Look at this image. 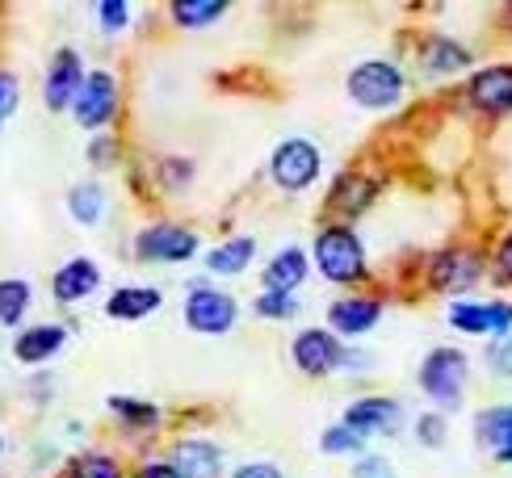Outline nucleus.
Here are the masks:
<instances>
[{"label": "nucleus", "instance_id": "20", "mask_svg": "<svg viewBox=\"0 0 512 478\" xmlns=\"http://www.w3.org/2000/svg\"><path fill=\"white\" fill-rule=\"evenodd\" d=\"M475 441L492 453L496 462L512 466V403L483 407L475 416Z\"/></svg>", "mask_w": 512, "mask_h": 478}, {"label": "nucleus", "instance_id": "27", "mask_svg": "<svg viewBox=\"0 0 512 478\" xmlns=\"http://www.w3.org/2000/svg\"><path fill=\"white\" fill-rule=\"evenodd\" d=\"M34 307V286L26 277H0V328H21Z\"/></svg>", "mask_w": 512, "mask_h": 478}, {"label": "nucleus", "instance_id": "9", "mask_svg": "<svg viewBox=\"0 0 512 478\" xmlns=\"http://www.w3.org/2000/svg\"><path fill=\"white\" fill-rule=\"evenodd\" d=\"M345 353L349 344L332 336L328 328H298L290 340V365L303 378H332L345 369Z\"/></svg>", "mask_w": 512, "mask_h": 478}, {"label": "nucleus", "instance_id": "15", "mask_svg": "<svg viewBox=\"0 0 512 478\" xmlns=\"http://www.w3.org/2000/svg\"><path fill=\"white\" fill-rule=\"evenodd\" d=\"M475 63V51L466 47V42L450 38V34H429L416 47V68L420 76H429V80H445V76H458L466 72Z\"/></svg>", "mask_w": 512, "mask_h": 478}, {"label": "nucleus", "instance_id": "40", "mask_svg": "<svg viewBox=\"0 0 512 478\" xmlns=\"http://www.w3.org/2000/svg\"><path fill=\"white\" fill-rule=\"evenodd\" d=\"M126 478H181L173 466H168V458H143L131 474H126Z\"/></svg>", "mask_w": 512, "mask_h": 478}, {"label": "nucleus", "instance_id": "16", "mask_svg": "<svg viewBox=\"0 0 512 478\" xmlns=\"http://www.w3.org/2000/svg\"><path fill=\"white\" fill-rule=\"evenodd\" d=\"M97 290H101V265L93 256L63 260V265L55 269V277H51V294H55L59 307H76V302L93 298Z\"/></svg>", "mask_w": 512, "mask_h": 478}, {"label": "nucleus", "instance_id": "29", "mask_svg": "<svg viewBox=\"0 0 512 478\" xmlns=\"http://www.w3.org/2000/svg\"><path fill=\"white\" fill-rule=\"evenodd\" d=\"M319 453H328V458H361V453H370V441L336 420L319 432Z\"/></svg>", "mask_w": 512, "mask_h": 478}, {"label": "nucleus", "instance_id": "32", "mask_svg": "<svg viewBox=\"0 0 512 478\" xmlns=\"http://www.w3.org/2000/svg\"><path fill=\"white\" fill-rule=\"evenodd\" d=\"M445 437H450V416L445 411H420L416 416V441L424 449H445Z\"/></svg>", "mask_w": 512, "mask_h": 478}, {"label": "nucleus", "instance_id": "18", "mask_svg": "<svg viewBox=\"0 0 512 478\" xmlns=\"http://www.w3.org/2000/svg\"><path fill=\"white\" fill-rule=\"evenodd\" d=\"M307 277H311V252L298 248V244H286V248H277V252L265 260V269H261V290L298 294Z\"/></svg>", "mask_w": 512, "mask_h": 478}, {"label": "nucleus", "instance_id": "26", "mask_svg": "<svg viewBox=\"0 0 512 478\" xmlns=\"http://www.w3.org/2000/svg\"><path fill=\"white\" fill-rule=\"evenodd\" d=\"M445 319L458 336H492V302H475V298H454L445 307Z\"/></svg>", "mask_w": 512, "mask_h": 478}, {"label": "nucleus", "instance_id": "6", "mask_svg": "<svg viewBox=\"0 0 512 478\" xmlns=\"http://www.w3.org/2000/svg\"><path fill=\"white\" fill-rule=\"evenodd\" d=\"M483 269H487V256L479 248L458 244V248H441L424 260V281H429L433 294L462 298L483 281Z\"/></svg>", "mask_w": 512, "mask_h": 478}, {"label": "nucleus", "instance_id": "28", "mask_svg": "<svg viewBox=\"0 0 512 478\" xmlns=\"http://www.w3.org/2000/svg\"><path fill=\"white\" fill-rule=\"evenodd\" d=\"M63 478H126V466L110 449H84L68 462Z\"/></svg>", "mask_w": 512, "mask_h": 478}, {"label": "nucleus", "instance_id": "11", "mask_svg": "<svg viewBox=\"0 0 512 478\" xmlns=\"http://www.w3.org/2000/svg\"><path fill=\"white\" fill-rule=\"evenodd\" d=\"M340 424L353 428L357 437L378 441V437H395V432L408 424V407L391 395H361L353 403H345L340 411Z\"/></svg>", "mask_w": 512, "mask_h": 478}, {"label": "nucleus", "instance_id": "42", "mask_svg": "<svg viewBox=\"0 0 512 478\" xmlns=\"http://www.w3.org/2000/svg\"><path fill=\"white\" fill-rule=\"evenodd\" d=\"M0 453H5V437H0Z\"/></svg>", "mask_w": 512, "mask_h": 478}, {"label": "nucleus", "instance_id": "8", "mask_svg": "<svg viewBox=\"0 0 512 478\" xmlns=\"http://www.w3.org/2000/svg\"><path fill=\"white\" fill-rule=\"evenodd\" d=\"M122 114V84L110 68H89L80 93L72 101V118L80 130H105Z\"/></svg>", "mask_w": 512, "mask_h": 478}, {"label": "nucleus", "instance_id": "39", "mask_svg": "<svg viewBox=\"0 0 512 478\" xmlns=\"http://www.w3.org/2000/svg\"><path fill=\"white\" fill-rule=\"evenodd\" d=\"M227 478H286L277 462H240Z\"/></svg>", "mask_w": 512, "mask_h": 478}, {"label": "nucleus", "instance_id": "22", "mask_svg": "<svg viewBox=\"0 0 512 478\" xmlns=\"http://www.w3.org/2000/svg\"><path fill=\"white\" fill-rule=\"evenodd\" d=\"M256 260V235H231L206 252V277H244Z\"/></svg>", "mask_w": 512, "mask_h": 478}, {"label": "nucleus", "instance_id": "12", "mask_svg": "<svg viewBox=\"0 0 512 478\" xmlns=\"http://www.w3.org/2000/svg\"><path fill=\"white\" fill-rule=\"evenodd\" d=\"M378 319H382V298L370 294V290H349V294H340L328 302V323L324 328L332 336H340L345 344H357L366 332L378 328Z\"/></svg>", "mask_w": 512, "mask_h": 478}, {"label": "nucleus", "instance_id": "43", "mask_svg": "<svg viewBox=\"0 0 512 478\" xmlns=\"http://www.w3.org/2000/svg\"><path fill=\"white\" fill-rule=\"evenodd\" d=\"M0 478H9V474H0Z\"/></svg>", "mask_w": 512, "mask_h": 478}, {"label": "nucleus", "instance_id": "30", "mask_svg": "<svg viewBox=\"0 0 512 478\" xmlns=\"http://www.w3.org/2000/svg\"><path fill=\"white\" fill-rule=\"evenodd\" d=\"M298 311H303V302L298 294H282V290H261L252 298V315L265 319V323H290Z\"/></svg>", "mask_w": 512, "mask_h": 478}, {"label": "nucleus", "instance_id": "7", "mask_svg": "<svg viewBox=\"0 0 512 478\" xmlns=\"http://www.w3.org/2000/svg\"><path fill=\"white\" fill-rule=\"evenodd\" d=\"M319 172H324V151H319L311 139H282L273 147L269 156V177L282 193H303L319 181Z\"/></svg>", "mask_w": 512, "mask_h": 478}, {"label": "nucleus", "instance_id": "37", "mask_svg": "<svg viewBox=\"0 0 512 478\" xmlns=\"http://www.w3.org/2000/svg\"><path fill=\"white\" fill-rule=\"evenodd\" d=\"M487 369H492L496 378L512 382V336H500L487 344Z\"/></svg>", "mask_w": 512, "mask_h": 478}, {"label": "nucleus", "instance_id": "14", "mask_svg": "<svg viewBox=\"0 0 512 478\" xmlns=\"http://www.w3.org/2000/svg\"><path fill=\"white\" fill-rule=\"evenodd\" d=\"M462 93L471 110L487 118H508L512 114V63H487V68L471 72Z\"/></svg>", "mask_w": 512, "mask_h": 478}, {"label": "nucleus", "instance_id": "13", "mask_svg": "<svg viewBox=\"0 0 512 478\" xmlns=\"http://www.w3.org/2000/svg\"><path fill=\"white\" fill-rule=\"evenodd\" d=\"M84 76H89V68H84L80 51L59 47L47 63V72H42V105H47L51 114H72V101L80 93Z\"/></svg>", "mask_w": 512, "mask_h": 478}, {"label": "nucleus", "instance_id": "33", "mask_svg": "<svg viewBox=\"0 0 512 478\" xmlns=\"http://www.w3.org/2000/svg\"><path fill=\"white\" fill-rule=\"evenodd\" d=\"M97 26L105 38H118L131 30V0H101L97 5Z\"/></svg>", "mask_w": 512, "mask_h": 478}, {"label": "nucleus", "instance_id": "41", "mask_svg": "<svg viewBox=\"0 0 512 478\" xmlns=\"http://www.w3.org/2000/svg\"><path fill=\"white\" fill-rule=\"evenodd\" d=\"M504 26L512 30V5H504Z\"/></svg>", "mask_w": 512, "mask_h": 478}, {"label": "nucleus", "instance_id": "21", "mask_svg": "<svg viewBox=\"0 0 512 478\" xmlns=\"http://www.w3.org/2000/svg\"><path fill=\"white\" fill-rule=\"evenodd\" d=\"M164 307V290L160 286H118L105 298V315L122 319V323H139L147 315H156Z\"/></svg>", "mask_w": 512, "mask_h": 478}, {"label": "nucleus", "instance_id": "23", "mask_svg": "<svg viewBox=\"0 0 512 478\" xmlns=\"http://www.w3.org/2000/svg\"><path fill=\"white\" fill-rule=\"evenodd\" d=\"M105 411L131 432H152L164 424V407L160 403H147V399H135V395H110L105 399Z\"/></svg>", "mask_w": 512, "mask_h": 478}, {"label": "nucleus", "instance_id": "34", "mask_svg": "<svg viewBox=\"0 0 512 478\" xmlns=\"http://www.w3.org/2000/svg\"><path fill=\"white\" fill-rule=\"evenodd\" d=\"M84 156H89L93 168H114L122 156V139L118 135H93L89 147H84Z\"/></svg>", "mask_w": 512, "mask_h": 478}, {"label": "nucleus", "instance_id": "19", "mask_svg": "<svg viewBox=\"0 0 512 478\" xmlns=\"http://www.w3.org/2000/svg\"><path fill=\"white\" fill-rule=\"evenodd\" d=\"M68 349V328L63 323H30L13 336V357L21 365H47Z\"/></svg>", "mask_w": 512, "mask_h": 478}, {"label": "nucleus", "instance_id": "5", "mask_svg": "<svg viewBox=\"0 0 512 478\" xmlns=\"http://www.w3.org/2000/svg\"><path fill=\"white\" fill-rule=\"evenodd\" d=\"M198 252H202V235L173 219H156L139 227L135 235V260H143V265H189Z\"/></svg>", "mask_w": 512, "mask_h": 478}, {"label": "nucleus", "instance_id": "31", "mask_svg": "<svg viewBox=\"0 0 512 478\" xmlns=\"http://www.w3.org/2000/svg\"><path fill=\"white\" fill-rule=\"evenodd\" d=\"M152 177L156 185H164L168 193H177L185 185H194V160H185V156H164L156 168H152Z\"/></svg>", "mask_w": 512, "mask_h": 478}, {"label": "nucleus", "instance_id": "10", "mask_svg": "<svg viewBox=\"0 0 512 478\" xmlns=\"http://www.w3.org/2000/svg\"><path fill=\"white\" fill-rule=\"evenodd\" d=\"M378 193H382V177H370L366 168H345L340 177L332 181V189H328V214H332V223H345V227H353L361 214H370L374 210V202H378Z\"/></svg>", "mask_w": 512, "mask_h": 478}, {"label": "nucleus", "instance_id": "36", "mask_svg": "<svg viewBox=\"0 0 512 478\" xmlns=\"http://www.w3.org/2000/svg\"><path fill=\"white\" fill-rule=\"evenodd\" d=\"M349 478H399L391 458H382V453H361V458H353V470Z\"/></svg>", "mask_w": 512, "mask_h": 478}, {"label": "nucleus", "instance_id": "3", "mask_svg": "<svg viewBox=\"0 0 512 478\" xmlns=\"http://www.w3.org/2000/svg\"><path fill=\"white\" fill-rule=\"evenodd\" d=\"M345 93L357 110H370V114H387L403 101L408 93V76L395 59H361L357 68H349L345 76Z\"/></svg>", "mask_w": 512, "mask_h": 478}, {"label": "nucleus", "instance_id": "38", "mask_svg": "<svg viewBox=\"0 0 512 478\" xmlns=\"http://www.w3.org/2000/svg\"><path fill=\"white\" fill-rule=\"evenodd\" d=\"M492 265H496V277L504 281V286H512V231L500 235V244L492 252Z\"/></svg>", "mask_w": 512, "mask_h": 478}, {"label": "nucleus", "instance_id": "1", "mask_svg": "<svg viewBox=\"0 0 512 478\" xmlns=\"http://www.w3.org/2000/svg\"><path fill=\"white\" fill-rule=\"evenodd\" d=\"M311 273H319L328 286L340 290H357L370 281V256L366 244H361L357 227L345 223H324L311 239Z\"/></svg>", "mask_w": 512, "mask_h": 478}, {"label": "nucleus", "instance_id": "25", "mask_svg": "<svg viewBox=\"0 0 512 478\" xmlns=\"http://www.w3.org/2000/svg\"><path fill=\"white\" fill-rule=\"evenodd\" d=\"M227 0H173L168 5V21H173L177 30L185 34H194V30H206V26H215V21L227 17Z\"/></svg>", "mask_w": 512, "mask_h": 478}, {"label": "nucleus", "instance_id": "35", "mask_svg": "<svg viewBox=\"0 0 512 478\" xmlns=\"http://www.w3.org/2000/svg\"><path fill=\"white\" fill-rule=\"evenodd\" d=\"M17 110H21V80L9 68H0V126H5Z\"/></svg>", "mask_w": 512, "mask_h": 478}, {"label": "nucleus", "instance_id": "4", "mask_svg": "<svg viewBox=\"0 0 512 478\" xmlns=\"http://www.w3.org/2000/svg\"><path fill=\"white\" fill-rule=\"evenodd\" d=\"M181 319H185V328L194 332V336L219 340L227 332H236V323H240V298L219 290V286H210L206 277H198V281H189V286H185Z\"/></svg>", "mask_w": 512, "mask_h": 478}, {"label": "nucleus", "instance_id": "24", "mask_svg": "<svg viewBox=\"0 0 512 478\" xmlns=\"http://www.w3.org/2000/svg\"><path fill=\"white\" fill-rule=\"evenodd\" d=\"M105 210H110V193H105L101 181H76L68 189V214H72V223L97 227L105 219Z\"/></svg>", "mask_w": 512, "mask_h": 478}, {"label": "nucleus", "instance_id": "2", "mask_svg": "<svg viewBox=\"0 0 512 478\" xmlns=\"http://www.w3.org/2000/svg\"><path fill=\"white\" fill-rule=\"evenodd\" d=\"M466 382H471V357L454 344H437V349L424 353L420 369H416V386L437 403V411H458L462 395H466Z\"/></svg>", "mask_w": 512, "mask_h": 478}, {"label": "nucleus", "instance_id": "17", "mask_svg": "<svg viewBox=\"0 0 512 478\" xmlns=\"http://www.w3.org/2000/svg\"><path fill=\"white\" fill-rule=\"evenodd\" d=\"M168 466L181 478H223V449L210 437H181L168 449Z\"/></svg>", "mask_w": 512, "mask_h": 478}]
</instances>
